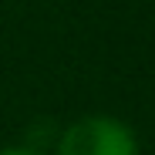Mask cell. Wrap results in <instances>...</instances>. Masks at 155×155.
Here are the masks:
<instances>
[{"label": "cell", "mask_w": 155, "mask_h": 155, "mask_svg": "<svg viewBox=\"0 0 155 155\" xmlns=\"http://www.w3.org/2000/svg\"><path fill=\"white\" fill-rule=\"evenodd\" d=\"M58 155H138L135 135L115 118H81L58 142Z\"/></svg>", "instance_id": "6da1fadb"}, {"label": "cell", "mask_w": 155, "mask_h": 155, "mask_svg": "<svg viewBox=\"0 0 155 155\" xmlns=\"http://www.w3.org/2000/svg\"><path fill=\"white\" fill-rule=\"evenodd\" d=\"M0 155H37V152H24V148H10V152H0Z\"/></svg>", "instance_id": "7a4b0ae2"}]
</instances>
